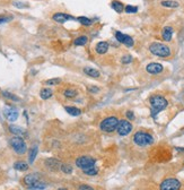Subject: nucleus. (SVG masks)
I'll list each match as a JSON object with an SVG mask.
<instances>
[{
    "mask_svg": "<svg viewBox=\"0 0 184 190\" xmlns=\"http://www.w3.org/2000/svg\"><path fill=\"white\" fill-rule=\"evenodd\" d=\"M28 188H29L31 190H44L45 188H46V183H44V182H41V181H39V182L34 183L33 186H29Z\"/></svg>",
    "mask_w": 184,
    "mask_h": 190,
    "instance_id": "c85d7f7f",
    "label": "nucleus"
},
{
    "mask_svg": "<svg viewBox=\"0 0 184 190\" xmlns=\"http://www.w3.org/2000/svg\"><path fill=\"white\" fill-rule=\"evenodd\" d=\"M9 130H10L11 134H14L15 136H22V135H25V129H23L22 127H18V126H15V124H10L9 126Z\"/></svg>",
    "mask_w": 184,
    "mask_h": 190,
    "instance_id": "6ab92c4d",
    "label": "nucleus"
},
{
    "mask_svg": "<svg viewBox=\"0 0 184 190\" xmlns=\"http://www.w3.org/2000/svg\"><path fill=\"white\" fill-rule=\"evenodd\" d=\"M14 6L17 7V8H24V7H26L23 2H19V1H14Z\"/></svg>",
    "mask_w": 184,
    "mask_h": 190,
    "instance_id": "58836bf2",
    "label": "nucleus"
},
{
    "mask_svg": "<svg viewBox=\"0 0 184 190\" xmlns=\"http://www.w3.org/2000/svg\"><path fill=\"white\" fill-rule=\"evenodd\" d=\"M121 61H122V63H130V62L132 61V57L129 56V54L128 56H123Z\"/></svg>",
    "mask_w": 184,
    "mask_h": 190,
    "instance_id": "c9c22d12",
    "label": "nucleus"
},
{
    "mask_svg": "<svg viewBox=\"0 0 184 190\" xmlns=\"http://www.w3.org/2000/svg\"><path fill=\"white\" fill-rule=\"evenodd\" d=\"M61 83V79L60 78H51V79H48L46 82H45V84L49 85V86H56V85H59Z\"/></svg>",
    "mask_w": 184,
    "mask_h": 190,
    "instance_id": "2f4dec72",
    "label": "nucleus"
},
{
    "mask_svg": "<svg viewBox=\"0 0 184 190\" xmlns=\"http://www.w3.org/2000/svg\"><path fill=\"white\" fill-rule=\"evenodd\" d=\"M149 51L154 56L161 57V58H168L172 54L171 48L166 44H163L159 42H154L149 45Z\"/></svg>",
    "mask_w": 184,
    "mask_h": 190,
    "instance_id": "f03ea898",
    "label": "nucleus"
},
{
    "mask_svg": "<svg viewBox=\"0 0 184 190\" xmlns=\"http://www.w3.org/2000/svg\"><path fill=\"white\" fill-rule=\"evenodd\" d=\"M60 170H61V171L65 174L73 173V168H71L70 165H68V164H61V166H60Z\"/></svg>",
    "mask_w": 184,
    "mask_h": 190,
    "instance_id": "7c9ffc66",
    "label": "nucleus"
},
{
    "mask_svg": "<svg viewBox=\"0 0 184 190\" xmlns=\"http://www.w3.org/2000/svg\"><path fill=\"white\" fill-rule=\"evenodd\" d=\"M117 123H119V119L114 116H111V117H107L100 121V128L102 131L110 134V133H113L117 130Z\"/></svg>",
    "mask_w": 184,
    "mask_h": 190,
    "instance_id": "20e7f679",
    "label": "nucleus"
},
{
    "mask_svg": "<svg viewBox=\"0 0 184 190\" xmlns=\"http://www.w3.org/2000/svg\"><path fill=\"white\" fill-rule=\"evenodd\" d=\"M88 42V38L86 35H81V36H78L77 39L73 41V44L76 46H83V45H86Z\"/></svg>",
    "mask_w": 184,
    "mask_h": 190,
    "instance_id": "393cba45",
    "label": "nucleus"
},
{
    "mask_svg": "<svg viewBox=\"0 0 184 190\" xmlns=\"http://www.w3.org/2000/svg\"><path fill=\"white\" fill-rule=\"evenodd\" d=\"M110 49V44L105 42V41H102V42H98L96 46H95V51H96V53H98V54H105L106 52L108 51Z\"/></svg>",
    "mask_w": 184,
    "mask_h": 190,
    "instance_id": "dca6fc26",
    "label": "nucleus"
},
{
    "mask_svg": "<svg viewBox=\"0 0 184 190\" xmlns=\"http://www.w3.org/2000/svg\"><path fill=\"white\" fill-rule=\"evenodd\" d=\"M63 96L68 99V100H73L75 97H77L79 94V92L77 88H75V87H67L66 90L63 91Z\"/></svg>",
    "mask_w": 184,
    "mask_h": 190,
    "instance_id": "2eb2a0df",
    "label": "nucleus"
},
{
    "mask_svg": "<svg viewBox=\"0 0 184 190\" xmlns=\"http://www.w3.org/2000/svg\"><path fill=\"white\" fill-rule=\"evenodd\" d=\"M37 153H39V148H37V147H33V148H31V149H29V156H28L29 164H32V163L35 161Z\"/></svg>",
    "mask_w": 184,
    "mask_h": 190,
    "instance_id": "a878e982",
    "label": "nucleus"
},
{
    "mask_svg": "<svg viewBox=\"0 0 184 190\" xmlns=\"http://www.w3.org/2000/svg\"><path fill=\"white\" fill-rule=\"evenodd\" d=\"M133 143L136 145L140 146V147L149 146L154 143V137L150 134L145 133V131H138L133 136Z\"/></svg>",
    "mask_w": 184,
    "mask_h": 190,
    "instance_id": "7ed1b4c3",
    "label": "nucleus"
},
{
    "mask_svg": "<svg viewBox=\"0 0 184 190\" xmlns=\"http://www.w3.org/2000/svg\"><path fill=\"white\" fill-rule=\"evenodd\" d=\"M78 190H95V189L88 185H81V186H79Z\"/></svg>",
    "mask_w": 184,
    "mask_h": 190,
    "instance_id": "e433bc0d",
    "label": "nucleus"
},
{
    "mask_svg": "<svg viewBox=\"0 0 184 190\" xmlns=\"http://www.w3.org/2000/svg\"><path fill=\"white\" fill-rule=\"evenodd\" d=\"M163 70H164L163 65L157 63V62H151L146 66V71L150 75H158V74L163 73Z\"/></svg>",
    "mask_w": 184,
    "mask_h": 190,
    "instance_id": "9d476101",
    "label": "nucleus"
},
{
    "mask_svg": "<svg viewBox=\"0 0 184 190\" xmlns=\"http://www.w3.org/2000/svg\"><path fill=\"white\" fill-rule=\"evenodd\" d=\"M83 172L85 174H87V175H96V174L98 173V169L96 168V166H92L89 169H86V170H83Z\"/></svg>",
    "mask_w": 184,
    "mask_h": 190,
    "instance_id": "c756f323",
    "label": "nucleus"
},
{
    "mask_svg": "<svg viewBox=\"0 0 184 190\" xmlns=\"http://www.w3.org/2000/svg\"><path fill=\"white\" fill-rule=\"evenodd\" d=\"M65 110L67 111V113H69L73 117H78L81 113V110L76 108V106H65Z\"/></svg>",
    "mask_w": 184,
    "mask_h": 190,
    "instance_id": "412c9836",
    "label": "nucleus"
},
{
    "mask_svg": "<svg viewBox=\"0 0 184 190\" xmlns=\"http://www.w3.org/2000/svg\"><path fill=\"white\" fill-rule=\"evenodd\" d=\"M96 164V160L90 156H79L76 160V166L80 170H86L92 166H94Z\"/></svg>",
    "mask_w": 184,
    "mask_h": 190,
    "instance_id": "423d86ee",
    "label": "nucleus"
},
{
    "mask_svg": "<svg viewBox=\"0 0 184 190\" xmlns=\"http://www.w3.org/2000/svg\"><path fill=\"white\" fill-rule=\"evenodd\" d=\"M77 21H78L81 25H84V26H90V25L93 24V21H92V19H89V18H87V17H85V16H79L78 18H77Z\"/></svg>",
    "mask_w": 184,
    "mask_h": 190,
    "instance_id": "cd10ccee",
    "label": "nucleus"
},
{
    "mask_svg": "<svg viewBox=\"0 0 184 190\" xmlns=\"http://www.w3.org/2000/svg\"><path fill=\"white\" fill-rule=\"evenodd\" d=\"M2 95L5 96L6 99L12 101V102H19V101H21V99H19L17 95L12 94V93H10V92H6V91H4V92H2Z\"/></svg>",
    "mask_w": 184,
    "mask_h": 190,
    "instance_id": "bb28decb",
    "label": "nucleus"
},
{
    "mask_svg": "<svg viewBox=\"0 0 184 190\" xmlns=\"http://www.w3.org/2000/svg\"><path fill=\"white\" fill-rule=\"evenodd\" d=\"M161 5L165 8H179L180 4L177 1H174V0H164L161 2Z\"/></svg>",
    "mask_w": 184,
    "mask_h": 190,
    "instance_id": "4be33fe9",
    "label": "nucleus"
},
{
    "mask_svg": "<svg viewBox=\"0 0 184 190\" xmlns=\"http://www.w3.org/2000/svg\"><path fill=\"white\" fill-rule=\"evenodd\" d=\"M173 33H174V29L171 26H165L163 28V32H162V36L163 40L166 41V42H169L172 38H173Z\"/></svg>",
    "mask_w": 184,
    "mask_h": 190,
    "instance_id": "f3484780",
    "label": "nucleus"
},
{
    "mask_svg": "<svg viewBox=\"0 0 184 190\" xmlns=\"http://www.w3.org/2000/svg\"><path fill=\"white\" fill-rule=\"evenodd\" d=\"M151 108V117L156 118L157 114L161 111L165 110L168 105V101L163 95H152L149 99Z\"/></svg>",
    "mask_w": 184,
    "mask_h": 190,
    "instance_id": "f257e3e1",
    "label": "nucleus"
},
{
    "mask_svg": "<svg viewBox=\"0 0 184 190\" xmlns=\"http://www.w3.org/2000/svg\"><path fill=\"white\" fill-rule=\"evenodd\" d=\"M45 166L50 170H58L61 166V163L59 162L56 158H53V157H50V158H46L45 160Z\"/></svg>",
    "mask_w": 184,
    "mask_h": 190,
    "instance_id": "4468645a",
    "label": "nucleus"
},
{
    "mask_svg": "<svg viewBox=\"0 0 184 190\" xmlns=\"http://www.w3.org/2000/svg\"><path fill=\"white\" fill-rule=\"evenodd\" d=\"M124 11H125L127 14H133V13H137V11H138V7L131 6V5H127L124 7Z\"/></svg>",
    "mask_w": 184,
    "mask_h": 190,
    "instance_id": "473e14b6",
    "label": "nucleus"
},
{
    "mask_svg": "<svg viewBox=\"0 0 184 190\" xmlns=\"http://www.w3.org/2000/svg\"><path fill=\"white\" fill-rule=\"evenodd\" d=\"M84 73L87 75V76H89L92 78H100V73L97 70V69H95V68H92V67H86L84 68Z\"/></svg>",
    "mask_w": 184,
    "mask_h": 190,
    "instance_id": "a211bd4d",
    "label": "nucleus"
},
{
    "mask_svg": "<svg viewBox=\"0 0 184 190\" xmlns=\"http://www.w3.org/2000/svg\"><path fill=\"white\" fill-rule=\"evenodd\" d=\"M111 7L114 9V10L117 11V13H119V14H121V13L124 10V6H123V4L121 2V1H117V0L112 1Z\"/></svg>",
    "mask_w": 184,
    "mask_h": 190,
    "instance_id": "b1692460",
    "label": "nucleus"
},
{
    "mask_svg": "<svg viewBox=\"0 0 184 190\" xmlns=\"http://www.w3.org/2000/svg\"><path fill=\"white\" fill-rule=\"evenodd\" d=\"M14 168H15V170H17V171L24 172V171H27L28 170V164L23 162V161H17V162H15V164H14Z\"/></svg>",
    "mask_w": 184,
    "mask_h": 190,
    "instance_id": "5701e85b",
    "label": "nucleus"
},
{
    "mask_svg": "<svg viewBox=\"0 0 184 190\" xmlns=\"http://www.w3.org/2000/svg\"><path fill=\"white\" fill-rule=\"evenodd\" d=\"M24 183L29 187V186H33L34 183H36V182H39L40 181V175L37 173H31V174H27V175H25L24 177Z\"/></svg>",
    "mask_w": 184,
    "mask_h": 190,
    "instance_id": "ddd939ff",
    "label": "nucleus"
},
{
    "mask_svg": "<svg viewBox=\"0 0 184 190\" xmlns=\"http://www.w3.org/2000/svg\"><path fill=\"white\" fill-rule=\"evenodd\" d=\"M117 131L120 136H128L132 131V124L129 120H119Z\"/></svg>",
    "mask_w": 184,
    "mask_h": 190,
    "instance_id": "6e6552de",
    "label": "nucleus"
},
{
    "mask_svg": "<svg viewBox=\"0 0 184 190\" xmlns=\"http://www.w3.org/2000/svg\"><path fill=\"white\" fill-rule=\"evenodd\" d=\"M52 19L56 23L63 24L65 22H67L68 19H73V17L66 14V13H56V14L52 16Z\"/></svg>",
    "mask_w": 184,
    "mask_h": 190,
    "instance_id": "f8f14e48",
    "label": "nucleus"
},
{
    "mask_svg": "<svg viewBox=\"0 0 184 190\" xmlns=\"http://www.w3.org/2000/svg\"><path fill=\"white\" fill-rule=\"evenodd\" d=\"M9 144H10L11 148L17 153L18 155H23L27 151V145L25 143V140L23 139L21 136H14L9 139Z\"/></svg>",
    "mask_w": 184,
    "mask_h": 190,
    "instance_id": "39448f33",
    "label": "nucleus"
},
{
    "mask_svg": "<svg viewBox=\"0 0 184 190\" xmlns=\"http://www.w3.org/2000/svg\"><path fill=\"white\" fill-rule=\"evenodd\" d=\"M181 182L175 178H168V179L164 180L161 186L159 189L161 190H180L181 189Z\"/></svg>",
    "mask_w": 184,
    "mask_h": 190,
    "instance_id": "0eeeda50",
    "label": "nucleus"
},
{
    "mask_svg": "<svg viewBox=\"0 0 184 190\" xmlns=\"http://www.w3.org/2000/svg\"><path fill=\"white\" fill-rule=\"evenodd\" d=\"M52 95H53V92L51 88H42V90L40 91V97L42 99V100H49L52 97Z\"/></svg>",
    "mask_w": 184,
    "mask_h": 190,
    "instance_id": "aec40b11",
    "label": "nucleus"
},
{
    "mask_svg": "<svg viewBox=\"0 0 184 190\" xmlns=\"http://www.w3.org/2000/svg\"><path fill=\"white\" fill-rule=\"evenodd\" d=\"M125 116H127V118H128L129 120H133L134 119V114H133V112L132 111H127Z\"/></svg>",
    "mask_w": 184,
    "mask_h": 190,
    "instance_id": "4c0bfd02",
    "label": "nucleus"
},
{
    "mask_svg": "<svg viewBox=\"0 0 184 190\" xmlns=\"http://www.w3.org/2000/svg\"><path fill=\"white\" fill-rule=\"evenodd\" d=\"M87 91H88L89 93L96 94V93H98V92H100V88H98V87H96V86H88V87H87Z\"/></svg>",
    "mask_w": 184,
    "mask_h": 190,
    "instance_id": "f704fd0d",
    "label": "nucleus"
},
{
    "mask_svg": "<svg viewBox=\"0 0 184 190\" xmlns=\"http://www.w3.org/2000/svg\"><path fill=\"white\" fill-rule=\"evenodd\" d=\"M11 19H12V16H0V24L10 22Z\"/></svg>",
    "mask_w": 184,
    "mask_h": 190,
    "instance_id": "72a5a7b5",
    "label": "nucleus"
},
{
    "mask_svg": "<svg viewBox=\"0 0 184 190\" xmlns=\"http://www.w3.org/2000/svg\"><path fill=\"white\" fill-rule=\"evenodd\" d=\"M4 114H5L6 119L8 121H10V122L16 121L17 118H18V111H17L16 109H14V108H7V109H5Z\"/></svg>",
    "mask_w": 184,
    "mask_h": 190,
    "instance_id": "9b49d317",
    "label": "nucleus"
},
{
    "mask_svg": "<svg viewBox=\"0 0 184 190\" xmlns=\"http://www.w3.org/2000/svg\"><path fill=\"white\" fill-rule=\"evenodd\" d=\"M115 38H117V40L120 43H122V44H124L125 46H128V48H131V46H133L134 44V41L131 36H129L127 34L121 33V32H119V31L115 32Z\"/></svg>",
    "mask_w": 184,
    "mask_h": 190,
    "instance_id": "1a4fd4ad",
    "label": "nucleus"
}]
</instances>
